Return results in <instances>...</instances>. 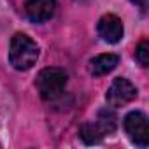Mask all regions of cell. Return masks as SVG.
<instances>
[{"mask_svg": "<svg viewBox=\"0 0 149 149\" xmlns=\"http://www.w3.org/2000/svg\"><path fill=\"white\" fill-rule=\"evenodd\" d=\"M123 126H125L128 139L135 146L147 147V144H149V125H147V118L144 112H140V111L128 112L123 119Z\"/></svg>", "mask_w": 149, "mask_h": 149, "instance_id": "cell-3", "label": "cell"}, {"mask_svg": "<svg viewBox=\"0 0 149 149\" xmlns=\"http://www.w3.org/2000/svg\"><path fill=\"white\" fill-rule=\"evenodd\" d=\"M119 65V56L112 54V53H105V54H98L93 60H90V74L95 77L105 76V74L112 72L116 67Z\"/></svg>", "mask_w": 149, "mask_h": 149, "instance_id": "cell-7", "label": "cell"}, {"mask_svg": "<svg viewBox=\"0 0 149 149\" xmlns=\"http://www.w3.org/2000/svg\"><path fill=\"white\" fill-rule=\"evenodd\" d=\"M135 60L139 61L140 67H149V42L147 40H142L137 49H135Z\"/></svg>", "mask_w": 149, "mask_h": 149, "instance_id": "cell-10", "label": "cell"}, {"mask_svg": "<svg viewBox=\"0 0 149 149\" xmlns=\"http://www.w3.org/2000/svg\"><path fill=\"white\" fill-rule=\"evenodd\" d=\"M95 123H97V126L100 128V132H102L104 135H111V133H114L116 128H118V118H116V114H114L111 109H102V111H98Z\"/></svg>", "mask_w": 149, "mask_h": 149, "instance_id": "cell-8", "label": "cell"}, {"mask_svg": "<svg viewBox=\"0 0 149 149\" xmlns=\"http://www.w3.org/2000/svg\"><path fill=\"white\" fill-rule=\"evenodd\" d=\"M39 44L26 33H14L9 44V61L16 70H30L39 60Z\"/></svg>", "mask_w": 149, "mask_h": 149, "instance_id": "cell-1", "label": "cell"}, {"mask_svg": "<svg viewBox=\"0 0 149 149\" xmlns=\"http://www.w3.org/2000/svg\"><path fill=\"white\" fill-rule=\"evenodd\" d=\"M97 32H98V35H100V39L104 42L118 44L123 39V33H125L123 21L118 16H114V14H105V16H102L98 19Z\"/></svg>", "mask_w": 149, "mask_h": 149, "instance_id": "cell-5", "label": "cell"}, {"mask_svg": "<svg viewBox=\"0 0 149 149\" xmlns=\"http://www.w3.org/2000/svg\"><path fill=\"white\" fill-rule=\"evenodd\" d=\"M68 81V74L60 68V67H46L42 68L37 77H35V86L39 95L44 100H56L67 86Z\"/></svg>", "mask_w": 149, "mask_h": 149, "instance_id": "cell-2", "label": "cell"}, {"mask_svg": "<svg viewBox=\"0 0 149 149\" xmlns=\"http://www.w3.org/2000/svg\"><path fill=\"white\" fill-rule=\"evenodd\" d=\"M130 2H132L133 6H137V7L140 9V13H142V14H146V13H147V0H130Z\"/></svg>", "mask_w": 149, "mask_h": 149, "instance_id": "cell-11", "label": "cell"}, {"mask_svg": "<svg viewBox=\"0 0 149 149\" xmlns=\"http://www.w3.org/2000/svg\"><path fill=\"white\" fill-rule=\"evenodd\" d=\"M56 0H28L25 4V14L32 23H44L54 16Z\"/></svg>", "mask_w": 149, "mask_h": 149, "instance_id": "cell-6", "label": "cell"}, {"mask_svg": "<svg viewBox=\"0 0 149 149\" xmlns=\"http://www.w3.org/2000/svg\"><path fill=\"white\" fill-rule=\"evenodd\" d=\"M137 95H139V91L133 83H130L125 77H118L109 86V90L105 93V100H107L109 107L118 109V107H125L130 102H133L137 98Z\"/></svg>", "mask_w": 149, "mask_h": 149, "instance_id": "cell-4", "label": "cell"}, {"mask_svg": "<svg viewBox=\"0 0 149 149\" xmlns=\"http://www.w3.org/2000/svg\"><path fill=\"white\" fill-rule=\"evenodd\" d=\"M79 137H81V140L84 142V144H88V146H91V144H98L105 135L100 132V128L97 126V123L93 121H88V123H83L81 125V128H79Z\"/></svg>", "mask_w": 149, "mask_h": 149, "instance_id": "cell-9", "label": "cell"}]
</instances>
